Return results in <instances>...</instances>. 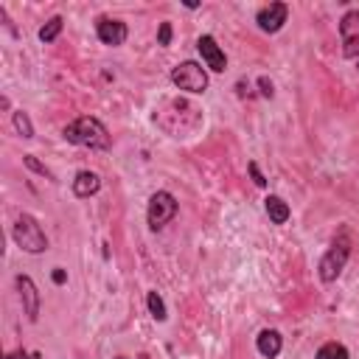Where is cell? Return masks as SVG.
I'll list each match as a JSON object with an SVG mask.
<instances>
[{"label": "cell", "instance_id": "cell-7", "mask_svg": "<svg viewBox=\"0 0 359 359\" xmlns=\"http://www.w3.org/2000/svg\"><path fill=\"white\" fill-rule=\"evenodd\" d=\"M289 20V6L281 3V0H275V3H269L264 9H258L255 14V26L264 31V34H278Z\"/></svg>", "mask_w": 359, "mask_h": 359}, {"label": "cell", "instance_id": "cell-19", "mask_svg": "<svg viewBox=\"0 0 359 359\" xmlns=\"http://www.w3.org/2000/svg\"><path fill=\"white\" fill-rule=\"evenodd\" d=\"M171 37H174V28H171V23H160V28H157V45H163V48H168V45H171Z\"/></svg>", "mask_w": 359, "mask_h": 359}, {"label": "cell", "instance_id": "cell-5", "mask_svg": "<svg viewBox=\"0 0 359 359\" xmlns=\"http://www.w3.org/2000/svg\"><path fill=\"white\" fill-rule=\"evenodd\" d=\"M177 200H174V194H168V191H155L152 197H149V208H146V219H149V228L152 231H160V228H166V224L177 216Z\"/></svg>", "mask_w": 359, "mask_h": 359}, {"label": "cell", "instance_id": "cell-8", "mask_svg": "<svg viewBox=\"0 0 359 359\" xmlns=\"http://www.w3.org/2000/svg\"><path fill=\"white\" fill-rule=\"evenodd\" d=\"M197 51H200V57H202V62H205L208 70L224 73V68H228V57H224V51L219 48V42L211 34H202L197 39Z\"/></svg>", "mask_w": 359, "mask_h": 359}, {"label": "cell", "instance_id": "cell-25", "mask_svg": "<svg viewBox=\"0 0 359 359\" xmlns=\"http://www.w3.org/2000/svg\"><path fill=\"white\" fill-rule=\"evenodd\" d=\"M115 359H126V356H115Z\"/></svg>", "mask_w": 359, "mask_h": 359}, {"label": "cell", "instance_id": "cell-9", "mask_svg": "<svg viewBox=\"0 0 359 359\" xmlns=\"http://www.w3.org/2000/svg\"><path fill=\"white\" fill-rule=\"evenodd\" d=\"M14 287H17V292H20V300H23V311H26V318H28L31 323H37V320H39V303H42L37 284H34L28 275H17V278H14Z\"/></svg>", "mask_w": 359, "mask_h": 359}, {"label": "cell", "instance_id": "cell-11", "mask_svg": "<svg viewBox=\"0 0 359 359\" xmlns=\"http://www.w3.org/2000/svg\"><path fill=\"white\" fill-rule=\"evenodd\" d=\"M70 188H73V197H79V200H90V197H96V194L101 191V177H99L96 171L84 168V171H79V174L73 177Z\"/></svg>", "mask_w": 359, "mask_h": 359}, {"label": "cell", "instance_id": "cell-18", "mask_svg": "<svg viewBox=\"0 0 359 359\" xmlns=\"http://www.w3.org/2000/svg\"><path fill=\"white\" fill-rule=\"evenodd\" d=\"M23 163H26L31 171H37L39 177H48V180H54V171H51L48 166H42V163H39L34 155H23Z\"/></svg>", "mask_w": 359, "mask_h": 359}, {"label": "cell", "instance_id": "cell-2", "mask_svg": "<svg viewBox=\"0 0 359 359\" xmlns=\"http://www.w3.org/2000/svg\"><path fill=\"white\" fill-rule=\"evenodd\" d=\"M12 239H14V244H17L23 253H31V255H39V253L48 250V236H45L42 224H39L31 213H20V216L14 219Z\"/></svg>", "mask_w": 359, "mask_h": 359}, {"label": "cell", "instance_id": "cell-16", "mask_svg": "<svg viewBox=\"0 0 359 359\" xmlns=\"http://www.w3.org/2000/svg\"><path fill=\"white\" fill-rule=\"evenodd\" d=\"M314 359H351V353H348V348L342 342H326V345L318 348Z\"/></svg>", "mask_w": 359, "mask_h": 359}, {"label": "cell", "instance_id": "cell-12", "mask_svg": "<svg viewBox=\"0 0 359 359\" xmlns=\"http://www.w3.org/2000/svg\"><path fill=\"white\" fill-rule=\"evenodd\" d=\"M255 348H258V353H261L264 359H275V356L284 351V337H281V331H278V329H264V331H258Z\"/></svg>", "mask_w": 359, "mask_h": 359}, {"label": "cell", "instance_id": "cell-4", "mask_svg": "<svg viewBox=\"0 0 359 359\" xmlns=\"http://www.w3.org/2000/svg\"><path fill=\"white\" fill-rule=\"evenodd\" d=\"M208 70L200 65V62H194V59H188V62H180L174 70H171V84L177 87V90H186V93H205L208 90Z\"/></svg>", "mask_w": 359, "mask_h": 359}, {"label": "cell", "instance_id": "cell-10", "mask_svg": "<svg viewBox=\"0 0 359 359\" xmlns=\"http://www.w3.org/2000/svg\"><path fill=\"white\" fill-rule=\"evenodd\" d=\"M96 37H99L104 45H110V48H118V45L126 42L129 28H126V23H121V20H115V17H99V20H96Z\"/></svg>", "mask_w": 359, "mask_h": 359}, {"label": "cell", "instance_id": "cell-15", "mask_svg": "<svg viewBox=\"0 0 359 359\" xmlns=\"http://www.w3.org/2000/svg\"><path fill=\"white\" fill-rule=\"evenodd\" d=\"M62 28H65V20H62L59 14H54L48 23H45V26L39 28V34H37V37H39V42H54V39L62 34Z\"/></svg>", "mask_w": 359, "mask_h": 359}, {"label": "cell", "instance_id": "cell-26", "mask_svg": "<svg viewBox=\"0 0 359 359\" xmlns=\"http://www.w3.org/2000/svg\"><path fill=\"white\" fill-rule=\"evenodd\" d=\"M356 68H359V65H356Z\"/></svg>", "mask_w": 359, "mask_h": 359}, {"label": "cell", "instance_id": "cell-17", "mask_svg": "<svg viewBox=\"0 0 359 359\" xmlns=\"http://www.w3.org/2000/svg\"><path fill=\"white\" fill-rule=\"evenodd\" d=\"M12 121H14V129H17V135L20 138H34V124H31V118H28V113H23V110H17V113H12Z\"/></svg>", "mask_w": 359, "mask_h": 359}, {"label": "cell", "instance_id": "cell-22", "mask_svg": "<svg viewBox=\"0 0 359 359\" xmlns=\"http://www.w3.org/2000/svg\"><path fill=\"white\" fill-rule=\"evenodd\" d=\"M51 281H54L57 287H62V284L68 281V273H65V269H62V266H57V269H54V273H51Z\"/></svg>", "mask_w": 359, "mask_h": 359}, {"label": "cell", "instance_id": "cell-24", "mask_svg": "<svg viewBox=\"0 0 359 359\" xmlns=\"http://www.w3.org/2000/svg\"><path fill=\"white\" fill-rule=\"evenodd\" d=\"M138 359H149V356H146V353H141V356H138Z\"/></svg>", "mask_w": 359, "mask_h": 359}, {"label": "cell", "instance_id": "cell-20", "mask_svg": "<svg viewBox=\"0 0 359 359\" xmlns=\"http://www.w3.org/2000/svg\"><path fill=\"white\" fill-rule=\"evenodd\" d=\"M247 171H250L253 183H255L258 188H266V180H264V174H261V168H258V163H255V160H250V163H247Z\"/></svg>", "mask_w": 359, "mask_h": 359}, {"label": "cell", "instance_id": "cell-6", "mask_svg": "<svg viewBox=\"0 0 359 359\" xmlns=\"http://www.w3.org/2000/svg\"><path fill=\"white\" fill-rule=\"evenodd\" d=\"M340 42H342V57L359 59V9H351L340 20Z\"/></svg>", "mask_w": 359, "mask_h": 359}, {"label": "cell", "instance_id": "cell-21", "mask_svg": "<svg viewBox=\"0 0 359 359\" xmlns=\"http://www.w3.org/2000/svg\"><path fill=\"white\" fill-rule=\"evenodd\" d=\"M258 90H261L264 99H273V96H275V84L269 81L266 76H258Z\"/></svg>", "mask_w": 359, "mask_h": 359}, {"label": "cell", "instance_id": "cell-14", "mask_svg": "<svg viewBox=\"0 0 359 359\" xmlns=\"http://www.w3.org/2000/svg\"><path fill=\"white\" fill-rule=\"evenodd\" d=\"M146 306H149V314L157 320V323H166V318H168V309H166V303H163V298H160V292H146Z\"/></svg>", "mask_w": 359, "mask_h": 359}, {"label": "cell", "instance_id": "cell-3", "mask_svg": "<svg viewBox=\"0 0 359 359\" xmlns=\"http://www.w3.org/2000/svg\"><path fill=\"white\" fill-rule=\"evenodd\" d=\"M348 258H351V239H348V231H342V233L331 242V247L323 253V258H320V264H318L320 281H323V284H334V281L342 275Z\"/></svg>", "mask_w": 359, "mask_h": 359}, {"label": "cell", "instance_id": "cell-13", "mask_svg": "<svg viewBox=\"0 0 359 359\" xmlns=\"http://www.w3.org/2000/svg\"><path fill=\"white\" fill-rule=\"evenodd\" d=\"M264 211H266V216H269V222H273V224H287L289 216H292V208L278 194H269L264 200Z\"/></svg>", "mask_w": 359, "mask_h": 359}, {"label": "cell", "instance_id": "cell-1", "mask_svg": "<svg viewBox=\"0 0 359 359\" xmlns=\"http://www.w3.org/2000/svg\"><path fill=\"white\" fill-rule=\"evenodd\" d=\"M62 138L73 146H84V149H110L113 146V138H110V132L107 126L93 118V115H81L76 121H70L65 129H62Z\"/></svg>", "mask_w": 359, "mask_h": 359}, {"label": "cell", "instance_id": "cell-23", "mask_svg": "<svg viewBox=\"0 0 359 359\" xmlns=\"http://www.w3.org/2000/svg\"><path fill=\"white\" fill-rule=\"evenodd\" d=\"M6 359H28V353H26V351H12Z\"/></svg>", "mask_w": 359, "mask_h": 359}]
</instances>
